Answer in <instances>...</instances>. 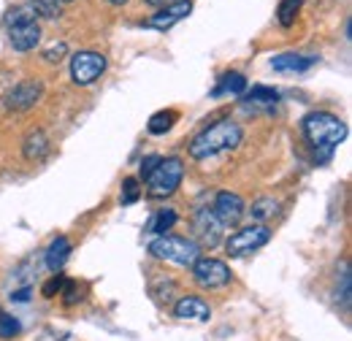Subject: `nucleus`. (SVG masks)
<instances>
[{"label":"nucleus","instance_id":"nucleus-1","mask_svg":"<svg viewBox=\"0 0 352 341\" xmlns=\"http://www.w3.org/2000/svg\"><path fill=\"white\" fill-rule=\"evenodd\" d=\"M301 130L307 135V141L317 149L322 152V160L331 157V152L347 138V122L339 120L336 114L331 111H309L307 117L301 120Z\"/></svg>","mask_w":352,"mask_h":341},{"label":"nucleus","instance_id":"nucleus-2","mask_svg":"<svg viewBox=\"0 0 352 341\" xmlns=\"http://www.w3.org/2000/svg\"><path fill=\"white\" fill-rule=\"evenodd\" d=\"M244 138V130L233 120H220L209 128H204L192 141H190V157L192 160H209L220 152L236 149Z\"/></svg>","mask_w":352,"mask_h":341},{"label":"nucleus","instance_id":"nucleus-3","mask_svg":"<svg viewBox=\"0 0 352 341\" xmlns=\"http://www.w3.org/2000/svg\"><path fill=\"white\" fill-rule=\"evenodd\" d=\"M6 33L14 52H33L41 43V25L30 6H16L6 16Z\"/></svg>","mask_w":352,"mask_h":341},{"label":"nucleus","instance_id":"nucleus-4","mask_svg":"<svg viewBox=\"0 0 352 341\" xmlns=\"http://www.w3.org/2000/svg\"><path fill=\"white\" fill-rule=\"evenodd\" d=\"M146 252L157 260H166V263H174L182 268H190L198 257H201V247L192 241V239H184V236H155L146 247Z\"/></svg>","mask_w":352,"mask_h":341},{"label":"nucleus","instance_id":"nucleus-5","mask_svg":"<svg viewBox=\"0 0 352 341\" xmlns=\"http://www.w3.org/2000/svg\"><path fill=\"white\" fill-rule=\"evenodd\" d=\"M182 179H184L182 157H163L157 163V168L152 170L149 179H146V195L155 198V201L171 198L176 190L182 187Z\"/></svg>","mask_w":352,"mask_h":341},{"label":"nucleus","instance_id":"nucleus-6","mask_svg":"<svg viewBox=\"0 0 352 341\" xmlns=\"http://www.w3.org/2000/svg\"><path fill=\"white\" fill-rule=\"evenodd\" d=\"M190 271H192L195 285H201V287H206V290H220L225 285H230V279H233L230 265L209 255L198 257V260L190 265Z\"/></svg>","mask_w":352,"mask_h":341},{"label":"nucleus","instance_id":"nucleus-7","mask_svg":"<svg viewBox=\"0 0 352 341\" xmlns=\"http://www.w3.org/2000/svg\"><path fill=\"white\" fill-rule=\"evenodd\" d=\"M268 241H271V228L268 225H247V228H239L236 233L228 236L225 250L230 257H244L265 247Z\"/></svg>","mask_w":352,"mask_h":341},{"label":"nucleus","instance_id":"nucleus-8","mask_svg":"<svg viewBox=\"0 0 352 341\" xmlns=\"http://www.w3.org/2000/svg\"><path fill=\"white\" fill-rule=\"evenodd\" d=\"M109 60L100 54V52H92V49H85V52H76L71 57V79L76 87H89L95 85L103 71H106Z\"/></svg>","mask_w":352,"mask_h":341},{"label":"nucleus","instance_id":"nucleus-9","mask_svg":"<svg viewBox=\"0 0 352 341\" xmlns=\"http://www.w3.org/2000/svg\"><path fill=\"white\" fill-rule=\"evenodd\" d=\"M44 95V82L41 79H22L3 95V109L6 111H30Z\"/></svg>","mask_w":352,"mask_h":341},{"label":"nucleus","instance_id":"nucleus-10","mask_svg":"<svg viewBox=\"0 0 352 341\" xmlns=\"http://www.w3.org/2000/svg\"><path fill=\"white\" fill-rule=\"evenodd\" d=\"M222 230H225V225L214 217L212 209H201V212L195 214V219H192V233H195L192 241L201 250H214L222 241Z\"/></svg>","mask_w":352,"mask_h":341},{"label":"nucleus","instance_id":"nucleus-11","mask_svg":"<svg viewBox=\"0 0 352 341\" xmlns=\"http://www.w3.org/2000/svg\"><path fill=\"white\" fill-rule=\"evenodd\" d=\"M212 212H214V217L220 219L225 228H233V225H239L244 219L247 206H244L241 195H236L230 190H222V192H217V198L212 204Z\"/></svg>","mask_w":352,"mask_h":341},{"label":"nucleus","instance_id":"nucleus-12","mask_svg":"<svg viewBox=\"0 0 352 341\" xmlns=\"http://www.w3.org/2000/svg\"><path fill=\"white\" fill-rule=\"evenodd\" d=\"M192 14V0H179V3H171V6H166V8H157L146 22H144V28H152V30H171L174 25H179L184 16H190Z\"/></svg>","mask_w":352,"mask_h":341},{"label":"nucleus","instance_id":"nucleus-13","mask_svg":"<svg viewBox=\"0 0 352 341\" xmlns=\"http://www.w3.org/2000/svg\"><path fill=\"white\" fill-rule=\"evenodd\" d=\"M176 320H192V322H209L212 320V306L201 296H179L174 303Z\"/></svg>","mask_w":352,"mask_h":341},{"label":"nucleus","instance_id":"nucleus-14","mask_svg":"<svg viewBox=\"0 0 352 341\" xmlns=\"http://www.w3.org/2000/svg\"><path fill=\"white\" fill-rule=\"evenodd\" d=\"M317 65L314 54H301V52H282L271 57V68L276 74H304L309 68Z\"/></svg>","mask_w":352,"mask_h":341},{"label":"nucleus","instance_id":"nucleus-15","mask_svg":"<svg viewBox=\"0 0 352 341\" xmlns=\"http://www.w3.org/2000/svg\"><path fill=\"white\" fill-rule=\"evenodd\" d=\"M52 152V141L41 128H33L25 138H22V157L28 163H41Z\"/></svg>","mask_w":352,"mask_h":341},{"label":"nucleus","instance_id":"nucleus-16","mask_svg":"<svg viewBox=\"0 0 352 341\" xmlns=\"http://www.w3.org/2000/svg\"><path fill=\"white\" fill-rule=\"evenodd\" d=\"M68 257H71V241H68V236H57V239L49 244V250H46V255H44L46 268L54 271V274H60V271L65 268Z\"/></svg>","mask_w":352,"mask_h":341},{"label":"nucleus","instance_id":"nucleus-17","mask_svg":"<svg viewBox=\"0 0 352 341\" xmlns=\"http://www.w3.org/2000/svg\"><path fill=\"white\" fill-rule=\"evenodd\" d=\"M247 89V79H244V74H239V71H228V74H222L217 87L212 89V95L214 98H222V95H241Z\"/></svg>","mask_w":352,"mask_h":341},{"label":"nucleus","instance_id":"nucleus-18","mask_svg":"<svg viewBox=\"0 0 352 341\" xmlns=\"http://www.w3.org/2000/svg\"><path fill=\"white\" fill-rule=\"evenodd\" d=\"M176 222H179V214H176L174 209H157V212L149 217V222H146V233H152V236H166Z\"/></svg>","mask_w":352,"mask_h":341},{"label":"nucleus","instance_id":"nucleus-19","mask_svg":"<svg viewBox=\"0 0 352 341\" xmlns=\"http://www.w3.org/2000/svg\"><path fill=\"white\" fill-rule=\"evenodd\" d=\"M250 217H252V225H265L271 217H276L279 214V201H274V198H258L252 206H250Z\"/></svg>","mask_w":352,"mask_h":341},{"label":"nucleus","instance_id":"nucleus-20","mask_svg":"<svg viewBox=\"0 0 352 341\" xmlns=\"http://www.w3.org/2000/svg\"><path fill=\"white\" fill-rule=\"evenodd\" d=\"M244 103H252V106H274L279 100V92L274 87H252V89H244Z\"/></svg>","mask_w":352,"mask_h":341},{"label":"nucleus","instance_id":"nucleus-21","mask_svg":"<svg viewBox=\"0 0 352 341\" xmlns=\"http://www.w3.org/2000/svg\"><path fill=\"white\" fill-rule=\"evenodd\" d=\"M176 120H179V114H176V111H157V114H152V117H149L146 130H149L152 135H166V133L176 125Z\"/></svg>","mask_w":352,"mask_h":341},{"label":"nucleus","instance_id":"nucleus-22","mask_svg":"<svg viewBox=\"0 0 352 341\" xmlns=\"http://www.w3.org/2000/svg\"><path fill=\"white\" fill-rule=\"evenodd\" d=\"M301 6H304V0H279V8H276V19H279V25H282V28H290V25L296 22Z\"/></svg>","mask_w":352,"mask_h":341},{"label":"nucleus","instance_id":"nucleus-23","mask_svg":"<svg viewBox=\"0 0 352 341\" xmlns=\"http://www.w3.org/2000/svg\"><path fill=\"white\" fill-rule=\"evenodd\" d=\"M33 8L36 16H44V19H60V3L57 0H30L28 3Z\"/></svg>","mask_w":352,"mask_h":341},{"label":"nucleus","instance_id":"nucleus-24","mask_svg":"<svg viewBox=\"0 0 352 341\" xmlns=\"http://www.w3.org/2000/svg\"><path fill=\"white\" fill-rule=\"evenodd\" d=\"M22 333V322L11 314H0V339H14Z\"/></svg>","mask_w":352,"mask_h":341},{"label":"nucleus","instance_id":"nucleus-25","mask_svg":"<svg viewBox=\"0 0 352 341\" xmlns=\"http://www.w3.org/2000/svg\"><path fill=\"white\" fill-rule=\"evenodd\" d=\"M138 198H141V192H138V179H135V176H128V179L122 182V198H120V201L128 206V204H135Z\"/></svg>","mask_w":352,"mask_h":341},{"label":"nucleus","instance_id":"nucleus-26","mask_svg":"<svg viewBox=\"0 0 352 341\" xmlns=\"http://www.w3.org/2000/svg\"><path fill=\"white\" fill-rule=\"evenodd\" d=\"M65 54H68V43L57 41V43H52V46L44 52V60H46V63H60Z\"/></svg>","mask_w":352,"mask_h":341},{"label":"nucleus","instance_id":"nucleus-27","mask_svg":"<svg viewBox=\"0 0 352 341\" xmlns=\"http://www.w3.org/2000/svg\"><path fill=\"white\" fill-rule=\"evenodd\" d=\"M63 287H65V276H52L49 282L44 285V298H54L57 293H63Z\"/></svg>","mask_w":352,"mask_h":341},{"label":"nucleus","instance_id":"nucleus-28","mask_svg":"<svg viewBox=\"0 0 352 341\" xmlns=\"http://www.w3.org/2000/svg\"><path fill=\"white\" fill-rule=\"evenodd\" d=\"M160 160H163L160 155H146V157L141 160V168H138V176H141V179L146 182V179H149V173H152V170L157 168V163H160Z\"/></svg>","mask_w":352,"mask_h":341},{"label":"nucleus","instance_id":"nucleus-29","mask_svg":"<svg viewBox=\"0 0 352 341\" xmlns=\"http://www.w3.org/2000/svg\"><path fill=\"white\" fill-rule=\"evenodd\" d=\"M63 298H65L68 306H71V303H76V300H82L79 298V287H76L74 282H65V287H63Z\"/></svg>","mask_w":352,"mask_h":341},{"label":"nucleus","instance_id":"nucleus-30","mask_svg":"<svg viewBox=\"0 0 352 341\" xmlns=\"http://www.w3.org/2000/svg\"><path fill=\"white\" fill-rule=\"evenodd\" d=\"M11 300H16V303H28V300H30V287H25V290H16V293H11Z\"/></svg>","mask_w":352,"mask_h":341},{"label":"nucleus","instance_id":"nucleus-31","mask_svg":"<svg viewBox=\"0 0 352 341\" xmlns=\"http://www.w3.org/2000/svg\"><path fill=\"white\" fill-rule=\"evenodd\" d=\"M144 3H149V6H155V8H166V6H171V3H179V0H144Z\"/></svg>","mask_w":352,"mask_h":341},{"label":"nucleus","instance_id":"nucleus-32","mask_svg":"<svg viewBox=\"0 0 352 341\" xmlns=\"http://www.w3.org/2000/svg\"><path fill=\"white\" fill-rule=\"evenodd\" d=\"M109 3H111V6H125L128 0H109Z\"/></svg>","mask_w":352,"mask_h":341},{"label":"nucleus","instance_id":"nucleus-33","mask_svg":"<svg viewBox=\"0 0 352 341\" xmlns=\"http://www.w3.org/2000/svg\"><path fill=\"white\" fill-rule=\"evenodd\" d=\"M57 3H60V6H63V3H74V0H57Z\"/></svg>","mask_w":352,"mask_h":341}]
</instances>
